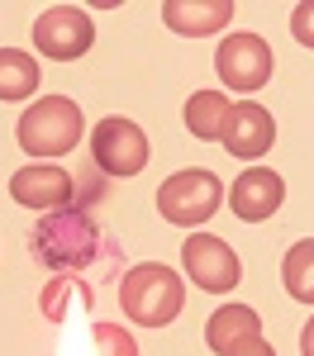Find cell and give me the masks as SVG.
I'll return each mask as SVG.
<instances>
[{
	"instance_id": "18",
	"label": "cell",
	"mask_w": 314,
	"mask_h": 356,
	"mask_svg": "<svg viewBox=\"0 0 314 356\" xmlns=\"http://www.w3.org/2000/svg\"><path fill=\"white\" fill-rule=\"evenodd\" d=\"M290 33H295L300 48H314V0H300L290 10Z\"/></svg>"
},
{
	"instance_id": "19",
	"label": "cell",
	"mask_w": 314,
	"mask_h": 356,
	"mask_svg": "<svg viewBox=\"0 0 314 356\" xmlns=\"http://www.w3.org/2000/svg\"><path fill=\"white\" fill-rule=\"evenodd\" d=\"M233 356H276V347H272L267 337H253V342H243V347H238Z\"/></svg>"
},
{
	"instance_id": "11",
	"label": "cell",
	"mask_w": 314,
	"mask_h": 356,
	"mask_svg": "<svg viewBox=\"0 0 314 356\" xmlns=\"http://www.w3.org/2000/svg\"><path fill=\"white\" fill-rule=\"evenodd\" d=\"M281 200H285V186H281V176H276L272 166H248V171L233 181V214L243 223L272 219V214L281 209Z\"/></svg>"
},
{
	"instance_id": "14",
	"label": "cell",
	"mask_w": 314,
	"mask_h": 356,
	"mask_svg": "<svg viewBox=\"0 0 314 356\" xmlns=\"http://www.w3.org/2000/svg\"><path fill=\"white\" fill-rule=\"evenodd\" d=\"M228 110H233V100H228L224 90H196V95L186 100V129L210 143V138L224 134Z\"/></svg>"
},
{
	"instance_id": "9",
	"label": "cell",
	"mask_w": 314,
	"mask_h": 356,
	"mask_svg": "<svg viewBox=\"0 0 314 356\" xmlns=\"http://www.w3.org/2000/svg\"><path fill=\"white\" fill-rule=\"evenodd\" d=\"M72 195H77V181L62 171V166H19L10 176V200L24 204V209H38V214H57V209H72Z\"/></svg>"
},
{
	"instance_id": "5",
	"label": "cell",
	"mask_w": 314,
	"mask_h": 356,
	"mask_svg": "<svg viewBox=\"0 0 314 356\" xmlns=\"http://www.w3.org/2000/svg\"><path fill=\"white\" fill-rule=\"evenodd\" d=\"M91 162L100 166L105 176H139L143 166H148V138L134 119H100L95 129H91Z\"/></svg>"
},
{
	"instance_id": "13",
	"label": "cell",
	"mask_w": 314,
	"mask_h": 356,
	"mask_svg": "<svg viewBox=\"0 0 314 356\" xmlns=\"http://www.w3.org/2000/svg\"><path fill=\"white\" fill-rule=\"evenodd\" d=\"M253 337H262V318H257V309H248V304H224L205 323V342H210V352H219V356H233L243 342H253Z\"/></svg>"
},
{
	"instance_id": "17",
	"label": "cell",
	"mask_w": 314,
	"mask_h": 356,
	"mask_svg": "<svg viewBox=\"0 0 314 356\" xmlns=\"http://www.w3.org/2000/svg\"><path fill=\"white\" fill-rule=\"evenodd\" d=\"M91 342H95V356H139L134 337L119 328V323H95L91 328Z\"/></svg>"
},
{
	"instance_id": "1",
	"label": "cell",
	"mask_w": 314,
	"mask_h": 356,
	"mask_svg": "<svg viewBox=\"0 0 314 356\" xmlns=\"http://www.w3.org/2000/svg\"><path fill=\"white\" fill-rule=\"evenodd\" d=\"M181 304H186V280L162 261H143L119 280V309L143 328H167L181 314Z\"/></svg>"
},
{
	"instance_id": "6",
	"label": "cell",
	"mask_w": 314,
	"mask_h": 356,
	"mask_svg": "<svg viewBox=\"0 0 314 356\" xmlns=\"http://www.w3.org/2000/svg\"><path fill=\"white\" fill-rule=\"evenodd\" d=\"M214 67H219V81L228 90H262L272 81V67H276V53L262 33H228L214 53Z\"/></svg>"
},
{
	"instance_id": "12",
	"label": "cell",
	"mask_w": 314,
	"mask_h": 356,
	"mask_svg": "<svg viewBox=\"0 0 314 356\" xmlns=\"http://www.w3.org/2000/svg\"><path fill=\"white\" fill-rule=\"evenodd\" d=\"M233 19V0H162V24L186 38H205Z\"/></svg>"
},
{
	"instance_id": "3",
	"label": "cell",
	"mask_w": 314,
	"mask_h": 356,
	"mask_svg": "<svg viewBox=\"0 0 314 356\" xmlns=\"http://www.w3.org/2000/svg\"><path fill=\"white\" fill-rule=\"evenodd\" d=\"M19 147H24L29 157H62V152H72L77 143H81V105L77 100H67V95H43V100H33L24 114H19Z\"/></svg>"
},
{
	"instance_id": "7",
	"label": "cell",
	"mask_w": 314,
	"mask_h": 356,
	"mask_svg": "<svg viewBox=\"0 0 314 356\" xmlns=\"http://www.w3.org/2000/svg\"><path fill=\"white\" fill-rule=\"evenodd\" d=\"M91 43H95V24L77 5H53V10H43L33 19V48L43 57H53V62H72Z\"/></svg>"
},
{
	"instance_id": "2",
	"label": "cell",
	"mask_w": 314,
	"mask_h": 356,
	"mask_svg": "<svg viewBox=\"0 0 314 356\" xmlns=\"http://www.w3.org/2000/svg\"><path fill=\"white\" fill-rule=\"evenodd\" d=\"M110 252L100 228L86 219L81 209H57L33 228V257L48 261L57 271H77V266H91V257Z\"/></svg>"
},
{
	"instance_id": "4",
	"label": "cell",
	"mask_w": 314,
	"mask_h": 356,
	"mask_svg": "<svg viewBox=\"0 0 314 356\" xmlns=\"http://www.w3.org/2000/svg\"><path fill=\"white\" fill-rule=\"evenodd\" d=\"M219 204H224V186H219V176L214 171H176L167 176L162 186H157V214L176 228H196V223L214 219L219 214Z\"/></svg>"
},
{
	"instance_id": "16",
	"label": "cell",
	"mask_w": 314,
	"mask_h": 356,
	"mask_svg": "<svg viewBox=\"0 0 314 356\" xmlns=\"http://www.w3.org/2000/svg\"><path fill=\"white\" fill-rule=\"evenodd\" d=\"M281 280H285V290H290V300L314 304V238H305V243H295L285 252Z\"/></svg>"
},
{
	"instance_id": "8",
	"label": "cell",
	"mask_w": 314,
	"mask_h": 356,
	"mask_svg": "<svg viewBox=\"0 0 314 356\" xmlns=\"http://www.w3.org/2000/svg\"><path fill=\"white\" fill-rule=\"evenodd\" d=\"M181 261H186V275L196 280L200 290H210V295H224V290H233L243 280L238 252L224 238H214V233H191L181 243Z\"/></svg>"
},
{
	"instance_id": "15",
	"label": "cell",
	"mask_w": 314,
	"mask_h": 356,
	"mask_svg": "<svg viewBox=\"0 0 314 356\" xmlns=\"http://www.w3.org/2000/svg\"><path fill=\"white\" fill-rule=\"evenodd\" d=\"M38 90V62L19 48H0V100H24Z\"/></svg>"
},
{
	"instance_id": "10",
	"label": "cell",
	"mask_w": 314,
	"mask_h": 356,
	"mask_svg": "<svg viewBox=\"0 0 314 356\" xmlns=\"http://www.w3.org/2000/svg\"><path fill=\"white\" fill-rule=\"evenodd\" d=\"M219 143L228 147V157H238V162H257L262 152H272V143H276V119L267 105H257V100H238L233 110H228V124Z\"/></svg>"
},
{
	"instance_id": "20",
	"label": "cell",
	"mask_w": 314,
	"mask_h": 356,
	"mask_svg": "<svg viewBox=\"0 0 314 356\" xmlns=\"http://www.w3.org/2000/svg\"><path fill=\"white\" fill-rule=\"evenodd\" d=\"M300 356H314V318L300 328Z\"/></svg>"
}]
</instances>
